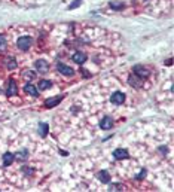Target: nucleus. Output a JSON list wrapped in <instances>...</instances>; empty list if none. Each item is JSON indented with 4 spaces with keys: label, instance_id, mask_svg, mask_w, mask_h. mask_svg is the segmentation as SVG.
Wrapping results in <instances>:
<instances>
[{
    "label": "nucleus",
    "instance_id": "obj_3",
    "mask_svg": "<svg viewBox=\"0 0 174 192\" xmlns=\"http://www.w3.org/2000/svg\"><path fill=\"white\" fill-rule=\"evenodd\" d=\"M36 70L40 72V73L48 72V63H46L45 60H37V61H36Z\"/></svg>",
    "mask_w": 174,
    "mask_h": 192
},
{
    "label": "nucleus",
    "instance_id": "obj_2",
    "mask_svg": "<svg viewBox=\"0 0 174 192\" xmlns=\"http://www.w3.org/2000/svg\"><path fill=\"white\" fill-rule=\"evenodd\" d=\"M57 69H58V72H60V73L66 74V76H72V74H73V70L68 67V66H66V64H61V63H60V64L57 66Z\"/></svg>",
    "mask_w": 174,
    "mask_h": 192
},
{
    "label": "nucleus",
    "instance_id": "obj_11",
    "mask_svg": "<svg viewBox=\"0 0 174 192\" xmlns=\"http://www.w3.org/2000/svg\"><path fill=\"white\" fill-rule=\"evenodd\" d=\"M134 72L137 76H147V70L143 66H135L134 67Z\"/></svg>",
    "mask_w": 174,
    "mask_h": 192
},
{
    "label": "nucleus",
    "instance_id": "obj_5",
    "mask_svg": "<svg viewBox=\"0 0 174 192\" xmlns=\"http://www.w3.org/2000/svg\"><path fill=\"white\" fill-rule=\"evenodd\" d=\"M24 90H25V92L30 94L31 97H37V94H39V91H37V88H36L34 85H30V84L25 85V86H24Z\"/></svg>",
    "mask_w": 174,
    "mask_h": 192
},
{
    "label": "nucleus",
    "instance_id": "obj_14",
    "mask_svg": "<svg viewBox=\"0 0 174 192\" xmlns=\"http://www.w3.org/2000/svg\"><path fill=\"white\" fill-rule=\"evenodd\" d=\"M39 133L42 136H46V133H48V125L43 124V122H40L39 124Z\"/></svg>",
    "mask_w": 174,
    "mask_h": 192
},
{
    "label": "nucleus",
    "instance_id": "obj_7",
    "mask_svg": "<svg viewBox=\"0 0 174 192\" xmlns=\"http://www.w3.org/2000/svg\"><path fill=\"white\" fill-rule=\"evenodd\" d=\"M85 60H86V55H85L84 52H76L73 55V61L78 63V64H84Z\"/></svg>",
    "mask_w": 174,
    "mask_h": 192
},
{
    "label": "nucleus",
    "instance_id": "obj_8",
    "mask_svg": "<svg viewBox=\"0 0 174 192\" xmlns=\"http://www.w3.org/2000/svg\"><path fill=\"white\" fill-rule=\"evenodd\" d=\"M113 155H115V158H118V159L128 158V152H127L125 149H116V151L113 152Z\"/></svg>",
    "mask_w": 174,
    "mask_h": 192
},
{
    "label": "nucleus",
    "instance_id": "obj_9",
    "mask_svg": "<svg viewBox=\"0 0 174 192\" xmlns=\"http://www.w3.org/2000/svg\"><path fill=\"white\" fill-rule=\"evenodd\" d=\"M63 97H54V98H49V100H46L45 101V106L46 107H54L55 104H58V103L61 101Z\"/></svg>",
    "mask_w": 174,
    "mask_h": 192
},
{
    "label": "nucleus",
    "instance_id": "obj_1",
    "mask_svg": "<svg viewBox=\"0 0 174 192\" xmlns=\"http://www.w3.org/2000/svg\"><path fill=\"white\" fill-rule=\"evenodd\" d=\"M31 43H33V40H31V37H28V36H24V37H19V39H18V48L23 49V51L28 49V48L31 46Z\"/></svg>",
    "mask_w": 174,
    "mask_h": 192
},
{
    "label": "nucleus",
    "instance_id": "obj_4",
    "mask_svg": "<svg viewBox=\"0 0 174 192\" xmlns=\"http://www.w3.org/2000/svg\"><path fill=\"white\" fill-rule=\"evenodd\" d=\"M112 101L115 103V104H122V103L125 101V96L122 92H115L112 96Z\"/></svg>",
    "mask_w": 174,
    "mask_h": 192
},
{
    "label": "nucleus",
    "instance_id": "obj_15",
    "mask_svg": "<svg viewBox=\"0 0 174 192\" xmlns=\"http://www.w3.org/2000/svg\"><path fill=\"white\" fill-rule=\"evenodd\" d=\"M6 66H8L9 70H14V69H17V63H15V60H8Z\"/></svg>",
    "mask_w": 174,
    "mask_h": 192
},
{
    "label": "nucleus",
    "instance_id": "obj_10",
    "mask_svg": "<svg viewBox=\"0 0 174 192\" xmlns=\"http://www.w3.org/2000/svg\"><path fill=\"white\" fill-rule=\"evenodd\" d=\"M6 94L11 97V96H15L17 94V85H15V82H9V85H8V90H6Z\"/></svg>",
    "mask_w": 174,
    "mask_h": 192
},
{
    "label": "nucleus",
    "instance_id": "obj_6",
    "mask_svg": "<svg viewBox=\"0 0 174 192\" xmlns=\"http://www.w3.org/2000/svg\"><path fill=\"white\" fill-rule=\"evenodd\" d=\"M100 127L103 128V130H110V128L113 127V121L110 118H104L100 122Z\"/></svg>",
    "mask_w": 174,
    "mask_h": 192
},
{
    "label": "nucleus",
    "instance_id": "obj_13",
    "mask_svg": "<svg viewBox=\"0 0 174 192\" xmlns=\"http://www.w3.org/2000/svg\"><path fill=\"white\" fill-rule=\"evenodd\" d=\"M14 162V155L12 153H5L3 156V165H11Z\"/></svg>",
    "mask_w": 174,
    "mask_h": 192
},
{
    "label": "nucleus",
    "instance_id": "obj_17",
    "mask_svg": "<svg viewBox=\"0 0 174 192\" xmlns=\"http://www.w3.org/2000/svg\"><path fill=\"white\" fill-rule=\"evenodd\" d=\"M6 45H8V43H6V39L3 37V36H0V51H5Z\"/></svg>",
    "mask_w": 174,
    "mask_h": 192
},
{
    "label": "nucleus",
    "instance_id": "obj_16",
    "mask_svg": "<svg viewBox=\"0 0 174 192\" xmlns=\"http://www.w3.org/2000/svg\"><path fill=\"white\" fill-rule=\"evenodd\" d=\"M49 86H51V82H49V80H42V82H40V85H39L40 90H48Z\"/></svg>",
    "mask_w": 174,
    "mask_h": 192
},
{
    "label": "nucleus",
    "instance_id": "obj_12",
    "mask_svg": "<svg viewBox=\"0 0 174 192\" xmlns=\"http://www.w3.org/2000/svg\"><path fill=\"white\" fill-rule=\"evenodd\" d=\"M97 177H98V179H100L101 182H110V176H109V173H107V171H100V173H98V174H97Z\"/></svg>",
    "mask_w": 174,
    "mask_h": 192
}]
</instances>
